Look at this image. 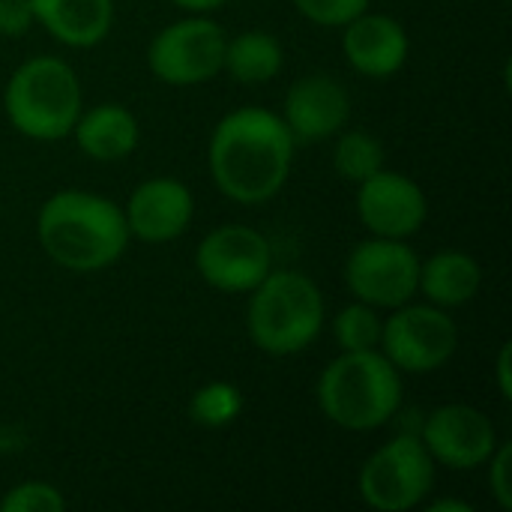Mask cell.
I'll return each mask as SVG.
<instances>
[{
  "label": "cell",
  "mask_w": 512,
  "mask_h": 512,
  "mask_svg": "<svg viewBox=\"0 0 512 512\" xmlns=\"http://www.w3.org/2000/svg\"><path fill=\"white\" fill-rule=\"evenodd\" d=\"M294 135L267 108H237L219 120L210 138V174L237 204H264L288 180Z\"/></svg>",
  "instance_id": "6da1fadb"
},
{
  "label": "cell",
  "mask_w": 512,
  "mask_h": 512,
  "mask_svg": "<svg viewBox=\"0 0 512 512\" xmlns=\"http://www.w3.org/2000/svg\"><path fill=\"white\" fill-rule=\"evenodd\" d=\"M36 231L45 255L72 273L114 264L129 243L126 213L114 201L78 189L51 195L39 210Z\"/></svg>",
  "instance_id": "7a4b0ae2"
},
{
  "label": "cell",
  "mask_w": 512,
  "mask_h": 512,
  "mask_svg": "<svg viewBox=\"0 0 512 512\" xmlns=\"http://www.w3.org/2000/svg\"><path fill=\"white\" fill-rule=\"evenodd\" d=\"M318 405L330 423L348 432L378 429L402 405L399 369L378 348L342 351L318 381Z\"/></svg>",
  "instance_id": "3957f363"
},
{
  "label": "cell",
  "mask_w": 512,
  "mask_h": 512,
  "mask_svg": "<svg viewBox=\"0 0 512 512\" xmlns=\"http://www.w3.org/2000/svg\"><path fill=\"white\" fill-rule=\"evenodd\" d=\"M324 324V300L318 285L297 270H270L249 300V336L273 357H288L315 342Z\"/></svg>",
  "instance_id": "277c9868"
},
{
  "label": "cell",
  "mask_w": 512,
  "mask_h": 512,
  "mask_svg": "<svg viewBox=\"0 0 512 512\" xmlns=\"http://www.w3.org/2000/svg\"><path fill=\"white\" fill-rule=\"evenodd\" d=\"M9 123L36 141L66 138L81 114V81L57 57H33L15 69L6 84Z\"/></svg>",
  "instance_id": "5b68a950"
},
{
  "label": "cell",
  "mask_w": 512,
  "mask_h": 512,
  "mask_svg": "<svg viewBox=\"0 0 512 512\" xmlns=\"http://www.w3.org/2000/svg\"><path fill=\"white\" fill-rule=\"evenodd\" d=\"M357 486L372 510H414L435 486V459L420 438L399 435L363 465Z\"/></svg>",
  "instance_id": "8992f818"
},
{
  "label": "cell",
  "mask_w": 512,
  "mask_h": 512,
  "mask_svg": "<svg viewBox=\"0 0 512 512\" xmlns=\"http://www.w3.org/2000/svg\"><path fill=\"white\" fill-rule=\"evenodd\" d=\"M225 30L201 12L168 24L150 42V69L159 81L192 87L216 78L225 69Z\"/></svg>",
  "instance_id": "52a82bcc"
},
{
  "label": "cell",
  "mask_w": 512,
  "mask_h": 512,
  "mask_svg": "<svg viewBox=\"0 0 512 512\" xmlns=\"http://www.w3.org/2000/svg\"><path fill=\"white\" fill-rule=\"evenodd\" d=\"M459 345V330L441 306H399L381 327V354L411 375L441 369Z\"/></svg>",
  "instance_id": "ba28073f"
},
{
  "label": "cell",
  "mask_w": 512,
  "mask_h": 512,
  "mask_svg": "<svg viewBox=\"0 0 512 512\" xmlns=\"http://www.w3.org/2000/svg\"><path fill=\"white\" fill-rule=\"evenodd\" d=\"M345 282L360 303L399 309L420 288V258L402 240H366L348 255Z\"/></svg>",
  "instance_id": "9c48e42d"
},
{
  "label": "cell",
  "mask_w": 512,
  "mask_h": 512,
  "mask_svg": "<svg viewBox=\"0 0 512 512\" xmlns=\"http://www.w3.org/2000/svg\"><path fill=\"white\" fill-rule=\"evenodd\" d=\"M195 267L207 285L243 294L273 270V249L267 237L249 225H222L201 240Z\"/></svg>",
  "instance_id": "30bf717a"
},
{
  "label": "cell",
  "mask_w": 512,
  "mask_h": 512,
  "mask_svg": "<svg viewBox=\"0 0 512 512\" xmlns=\"http://www.w3.org/2000/svg\"><path fill=\"white\" fill-rule=\"evenodd\" d=\"M429 456L453 471H474L498 447L492 420L471 405H444L432 411L423 423V438Z\"/></svg>",
  "instance_id": "8fae6325"
},
{
  "label": "cell",
  "mask_w": 512,
  "mask_h": 512,
  "mask_svg": "<svg viewBox=\"0 0 512 512\" xmlns=\"http://www.w3.org/2000/svg\"><path fill=\"white\" fill-rule=\"evenodd\" d=\"M357 186H360L357 192L360 222L375 237L405 240L423 228L429 207H426L423 189L411 177L381 168L378 174L366 177Z\"/></svg>",
  "instance_id": "7c38bea8"
},
{
  "label": "cell",
  "mask_w": 512,
  "mask_h": 512,
  "mask_svg": "<svg viewBox=\"0 0 512 512\" xmlns=\"http://www.w3.org/2000/svg\"><path fill=\"white\" fill-rule=\"evenodd\" d=\"M351 117L348 90L330 75H306L285 96V126L294 141H321L336 135Z\"/></svg>",
  "instance_id": "4fadbf2b"
},
{
  "label": "cell",
  "mask_w": 512,
  "mask_h": 512,
  "mask_svg": "<svg viewBox=\"0 0 512 512\" xmlns=\"http://www.w3.org/2000/svg\"><path fill=\"white\" fill-rule=\"evenodd\" d=\"M195 213L192 192L174 177H150L144 180L126 207L129 234L144 243H168L180 237Z\"/></svg>",
  "instance_id": "5bb4252c"
},
{
  "label": "cell",
  "mask_w": 512,
  "mask_h": 512,
  "mask_svg": "<svg viewBox=\"0 0 512 512\" xmlns=\"http://www.w3.org/2000/svg\"><path fill=\"white\" fill-rule=\"evenodd\" d=\"M342 48L348 63L369 78H387L408 60L405 27L381 12H360L345 24Z\"/></svg>",
  "instance_id": "9a60e30c"
},
{
  "label": "cell",
  "mask_w": 512,
  "mask_h": 512,
  "mask_svg": "<svg viewBox=\"0 0 512 512\" xmlns=\"http://www.w3.org/2000/svg\"><path fill=\"white\" fill-rule=\"evenodd\" d=\"M33 18L63 45H99L114 21V0H30Z\"/></svg>",
  "instance_id": "2e32d148"
},
{
  "label": "cell",
  "mask_w": 512,
  "mask_h": 512,
  "mask_svg": "<svg viewBox=\"0 0 512 512\" xmlns=\"http://www.w3.org/2000/svg\"><path fill=\"white\" fill-rule=\"evenodd\" d=\"M72 132L78 147L96 162L126 159L138 144V120L117 102H105L78 114Z\"/></svg>",
  "instance_id": "e0dca14e"
},
{
  "label": "cell",
  "mask_w": 512,
  "mask_h": 512,
  "mask_svg": "<svg viewBox=\"0 0 512 512\" xmlns=\"http://www.w3.org/2000/svg\"><path fill=\"white\" fill-rule=\"evenodd\" d=\"M483 282L480 264L465 252H438L426 264H420V291L432 300V306L453 309L465 306L477 297Z\"/></svg>",
  "instance_id": "ac0fdd59"
},
{
  "label": "cell",
  "mask_w": 512,
  "mask_h": 512,
  "mask_svg": "<svg viewBox=\"0 0 512 512\" xmlns=\"http://www.w3.org/2000/svg\"><path fill=\"white\" fill-rule=\"evenodd\" d=\"M225 69L243 84H264L282 69V45L264 30H246L225 45Z\"/></svg>",
  "instance_id": "d6986e66"
},
{
  "label": "cell",
  "mask_w": 512,
  "mask_h": 512,
  "mask_svg": "<svg viewBox=\"0 0 512 512\" xmlns=\"http://www.w3.org/2000/svg\"><path fill=\"white\" fill-rule=\"evenodd\" d=\"M333 165H336L339 177H345L351 183H363L366 177H372L384 168V147L369 132H360V129L345 132L336 144Z\"/></svg>",
  "instance_id": "ffe728a7"
},
{
  "label": "cell",
  "mask_w": 512,
  "mask_h": 512,
  "mask_svg": "<svg viewBox=\"0 0 512 512\" xmlns=\"http://www.w3.org/2000/svg\"><path fill=\"white\" fill-rule=\"evenodd\" d=\"M240 411H243V393L225 381H213V384L201 387L189 402V417L207 429H222V426L234 423L240 417Z\"/></svg>",
  "instance_id": "44dd1931"
},
{
  "label": "cell",
  "mask_w": 512,
  "mask_h": 512,
  "mask_svg": "<svg viewBox=\"0 0 512 512\" xmlns=\"http://www.w3.org/2000/svg\"><path fill=\"white\" fill-rule=\"evenodd\" d=\"M381 327L384 321L375 315V306L354 303L342 309L333 321V333L342 351H372L381 345Z\"/></svg>",
  "instance_id": "7402d4cb"
},
{
  "label": "cell",
  "mask_w": 512,
  "mask_h": 512,
  "mask_svg": "<svg viewBox=\"0 0 512 512\" xmlns=\"http://www.w3.org/2000/svg\"><path fill=\"white\" fill-rule=\"evenodd\" d=\"M3 512H63L66 510V498L51 486V483H21L15 486L3 501H0Z\"/></svg>",
  "instance_id": "603a6c76"
},
{
  "label": "cell",
  "mask_w": 512,
  "mask_h": 512,
  "mask_svg": "<svg viewBox=\"0 0 512 512\" xmlns=\"http://www.w3.org/2000/svg\"><path fill=\"white\" fill-rule=\"evenodd\" d=\"M294 6L315 24L345 27L351 18L369 9V0H294Z\"/></svg>",
  "instance_id": "cb8c5ba5"
},
{
  "label": "cell",
  "mask_w": 512,
  "mask_h": 512,
  "mask_svg": "<svg viewBox=\"0 0 512 512\" xmlns=\"http://www.w3.org/2000/svg\"><path fill=\"white\" fill-rule=\"evenodd\" d=\"M489 462V486H492V495L498 501L501 510H512V447L510 444H501L495 447V453L486 459Z\"/></svg>",
  "instance_id": "d4e9b609"
},
{
  "label": "cell",
  "mask_w": 512,
  "mask_h": 512,
  "mask_svg": "<svg viewBox=\"0 0 512 512\" xmlns=\"http://www.w3.org/2000/svg\"><path fill=\"white\" fill-rule=\"evenodd\" d=\"M30 0H0V33L3 36H24L33 24Z\"/></svg>",
  "instance_id": "484cf974"
},
{
  "label": "cell",
  "mask_w": 512,
  "mask_h": 512,
  "mask_svg": "<svg viewBox=\"0 0 512 512\" xmlns=\"http://www.w3.org/2000/svg\"><path fill=\"white\" fill-rule=\"evenodd\" d=\"M510 360H512V348L510 345H504L501 348V354H498V387H501V396L504 399H512V378H510Z\"/></svg>",
  "instance_id": "4316f807"
},
{
  "label": "cell",
  "mask_w": 512,
  "mask_h": 512,
  "mask_svg": "<svg viewBox=\"0 0 512 512\" xmlns=\"http://www.w3.org/2000/svg\"><path fill=\"white\" fill-rule=\"evenodd\" d=\"M177 3L180 9H189V12H210V9H219L225 0H171Z\"/></svg>",
  "instance_id": "83f0119b"
},
{
  "label": "cell",
  "mask_w": 512,
  "mask_h": 512,
  "mask_svg": "<svg viewBox=\"0 0 512 512\" xmlns=\"http://www.w3.org/2000/svg\"><path fill=\"white\" fill-rule=\"evenodd\" d=\"M429 512H471V504L465 501H435Z\"/></svg>",
  "instance_id": "f1b7e54d"
}]
</instances>
